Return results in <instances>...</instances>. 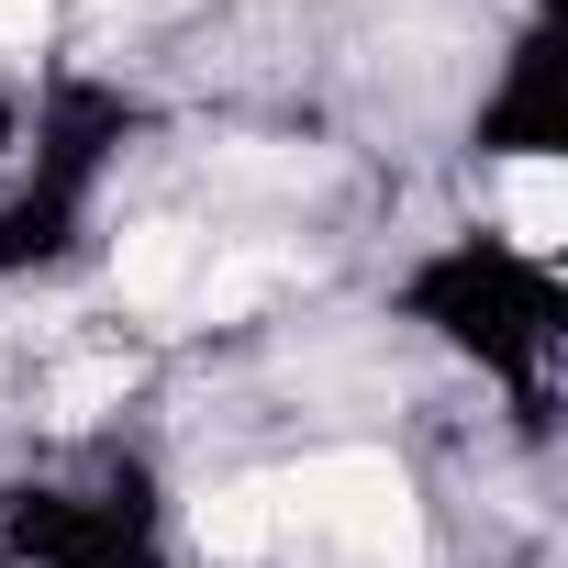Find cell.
Masks as SVG:
<instances>
[{"instance_id": "6da1fadb", "label": "cell", "mask_w": 568, "mask_h": 568, "mask_svg": "<svg viewBox=\"0 0 568 568\" xmlns=\"http://www.w3.org/2000/svg\"><path fill=\"white\" fill-rule=\"evenodd\" d=\"M267 513L302 524L313 546H335L346 568H424V524H413V490L390 457L346 446V457H313L291 479H267Z\"/></svg>"}, {"instance_id": "7a4b0ae2", "label": "cell", "mask_w": 568, "mask_h": 568, "mask_svg": "<svg viewBox=\"0 0 568 568\" xmlns=\"http://www.w3.org/2000/svg\"><path fill=\"white\" fill-rule=\"evenodd\" d=\"M190 267H201V234H190V223H134L123 256H112L123 302H179V291H190Z\"/></svg>"}, {"instance_id": "3957f363", "label": "cell", "mask_w": 568, "mask_h": 568, "mask_svg": "<svg viewBox=\"0 0 568 568\" xmlns=\"http://www.w3.org/2000/svg\"><path fill=\"white\" fill-rule=\"evenodd\" d=\"M501 223H513L524 256H546V245L568 234V168H557V156H513V168H501Z\"/></svg>"}, {"instance_id": "277c9868", "label": "cell", "mask_w": 568, "mask_h": 568, "mask_svg": "<svg viewBox=\"0 0 568 568\" xmlns=\"http://www.w3.org/2000/svg\"><path fill=\"white\" fill-rule=\"evenodd\" d=\"M201 546L212 557H267V535H278V513H267V479H223V490H201Z\"/></svg>"}, {"instance_id": "5b68a950", "label": "cell", "mask_w": 568, "mask_h": 568, "mask_svg": "<svg viewBox=\"0 0 568 568\" xmlns=\"http://www.w3.org/2000/svg\"><path fill=\"white\" fill-rule=\"evenodd\" d=\"M123 390H134V357H68L45 379V424H101Z\"/></svg>"}, {"instance_id": "8992f818", "label": "cell", "mask_w": 568, "mask_h": 568, "mask_svg": "<svg viewBox=\"0 0 568 568\" xmlns=\"http://www.w3.org/2000/svg\"><path fill=\"white\" fill-rule=\"evenodd\" d=\"M57 23V0H0V45H34Z\"/></svg>"}]
</instances>
